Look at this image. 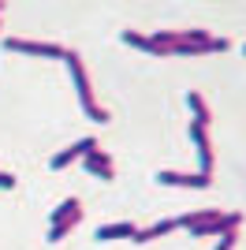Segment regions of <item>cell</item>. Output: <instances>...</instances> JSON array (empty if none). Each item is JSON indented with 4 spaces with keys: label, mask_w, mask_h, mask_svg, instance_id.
<instances>
[{
    "label": "cell",
    "mask_w": 246,
    "mask_h": 250,
    "mask_svg": "<svg viewBox=\"0 0 246 250\" xmlns=\"http://www.w3.org/2000/svg\"><path fill=\"white\" fill-rule=\"evenodd\" d=\"M134 224L131 220H120V224H101V228L93 231V239H101V243H108V239H134Z\"/></svg>",
    "instance_id": "cell-9"
},
{
    "label": "cell",
    "mask_w": 246,
    "mask_h": 250,
    "mask_svg": "<svg viewBox=\"0 0 246 250\" xmlns=\"http://www.w3.org/2000/svg\"><path fill=\"white\" fill-rule=\"evenodd\" d=\"M8 45L11 52H26V56H52V60H63V45H56V42H30V38H8Z\"/></svg>",
    "instance_id": "cell-2"
},
{
    "label": "cell",
    "mask_w": 246,
    "mask_h": 250,
    "mask_svg": "<svg viewBox=\"0 0 246 250\" xmlns=\"http://www.w3.org/2000/svg\"><path fill=\"white\" fill-rule=\"evenodd\" d=\"M123 45H131V49H142V52H153V45H149V38L145 34H134V30H123L120 34Z\"/></svg>",
    "instance_id": "cell-12"
},
{
    "label": "cell",
    "mask_w": 246,
    "mask_h": 250,
    "mask_svg": "<svg viewBox=\"0 0 246 250\" xmlns=\"http://www.w3.org/2000/svg\"><path fill=\"white\" fill-rule=\"evenodd\" d=\"M82 168H86V172H90V176H97V179H104V183H108V179H116V168H112V157L104 153L101 146L93 149V153H86L82 157Z\"/></svg>",
    "instance_id": "cell-6"
},
{
    "label": "cell",
    "mask_w": 246,
    "mask_h": 250,
    "mask_svg": "<svg viewBox=\"0 0 246 250\" xmlns=\"http://www.w3.org/2000/svg\"><path fill=\"white\" fill-rule=\"evenodd\" d=\"M239 224H243V217H239V213H220V217L205 220V224H194L190 231L202 239V235H224V231H235Z\"/></svg>",
    "instance_id": "cell-4"
},
{
    "label": "cell",
    "mask_w": 246,
    "mask_h": 250,
    "mask_svg": "<svg viewBox=\"0 0 246 250\" xmlns=\"http://www.w3.org/2000/svg\"><path fill=\"white\" fill-rule=\"evenodd\" d=\"M93 149H97V138H79L75 146L60 149V153L52 157V168H56V172H63V168H67V165H75V161H82V157H86V153H93Z\"/></svg>",
    "instance_id": "cell-5"
},
{
    "label": "cell",
    "mask_w": 246,
    "mask_h": 250,
    "mask_svg": "<svg viewBox=\"0 0 246 250\" xmlns=\"http://www.w3.org/2000/svg\"><path fill=\"white\" fill-rule=\"evenodd\" d=\"M157 183L164 187H194V190H205L213 183V176H202V172H172V168H164L157 172Z\"/></svg>",
    "instance_id": "cell-3"
},
{
    "label": "cell",
    "mask_w": 246,
    "mask_h": 250,
    "mask_svg": "<svg viewBox=\"0 0 246 250\" xmlns=\"http://www.w3.org/2000/svg\"><path fill=\"white\" fill-rule=\"evenodd\" d=\"M235 239H239L235 231H224V235L216 239V247H213V250H231V247H235Z\"/></svg>",
    "instance_id": "cell-13"
},
{
    "label": "cell",
    "mask_w": 246,
    "mask_h": 250,
    "mask_svg": "<svg viewBox=\"0 0 246 250\" xmlns=\"http://www.w3.org/2000/svg\"><path fill=\"white\" fill-rule=\"evenodd\" d=\"M186 104H190V112H194V124L209 131V124H213V112H209V104H205V97L198 94V90H190V94H186Z\"/></svg>",
    "instance_id": "cell-11"
},
{
    "label": "cell",
    "mask_w": 246,
    "mask_h": 250,
    "mask_svg": "<svg viewBox=\"0 0 246 250\" xmlns=\"http://www.w3.org/2000/svg\"><path fill=\"white\" fill-rule=\"evenodd\" d=\"M179 228V224H175V220H157V224H149V228H138L134 231V243H153V239H164V235H168V231H175Z\"/></svg>",
    "instance_id": "cell-10"
},
{
    "label": "cell",
    "mask_w": 246,
    "mask_h": 250,
    "mask_svg": "<svg viewBox=\"0 0 246 250\" xmlns=\"http://www.w3.org/2000/svg\"><path fill=\"white\" fill-rule=\"evenodd\" d=\"M63 63H67V71H71V79H75V90H79L82 112L90 116L93 124H108V108H101V104H97V97H93V83H90V75H86L82 56H79L75 49H67V52H63Z\"/></svg>",
    "instance_id": "cell-1"
},
{
    "label": "cell",
    "mask_w": 246,
    "mask_h": 250,
    "mask_svg": "<svg viewBox=\"0 0 246 250\" xmlns=\"http://www.w3.org/2000/svg\"><path fill=\"white\" fill-rule=\"evenodd\" d=\"M190 142H194L198 161H202V176H213V142H209V131L190 124Z\"/></svg>",
    "instance_id": "cell-7"
},
{
    "label": "cell",
    "mask_w": 246,
    "mask_h": 250,
    "mask_svg": "<svg viewBox=\"0 0 246 250\" xmlns=\"http://www.w3.org/2000/svg\"><path fill=\"white\" fill-rule=\"evenodd\" d=\"M82 220V202L79 198H63L60 206L52 209V228H75Z\"/></svg>",
    "instance_id": "cell-8"
},
{
    "label": "cell",
    "mask_w": 246,
    "mask_h": 250,
    "mask_svg": "<svg viewBox=\"0 0 246 250\" xmlns=\"http://www.w3.org/2000/svg\"><path fill=\"white\" fill-rule=\"evenodd\" d=\"M243 52H246V45H243Z\"/></svg>",
    "instance_id": "cell-16"
},
{
    "label": "cell",
    "mask_w": 246,
    "mask_h": 250,
    "mask_svg": "<svg viewBox=\"0 0 246 250\" xmlns=\"http://www.w3.org/2000/svg\"><path fill=\"white\" fill-rule=\"evenodd\" d=\"M0 11H4V4H0Z\"/></svg>",
    "instance_id": "cell-15"
},
{
    "label": "cell",
    "mask_w": 246,
    "mask_h": 250,
    "mask_svg": "<svg viewBox=\"0 0 246 250\" xmlns=\"http://www.w3.org/2000/svg\"><path fill=\"white\" fill-rule=\"evenodd\" d=\"M15 183H19V179H15V172H4V168H0V190H11Z\"/></svg>",
    "instance_id": "cell-14"
}]
</instances>
